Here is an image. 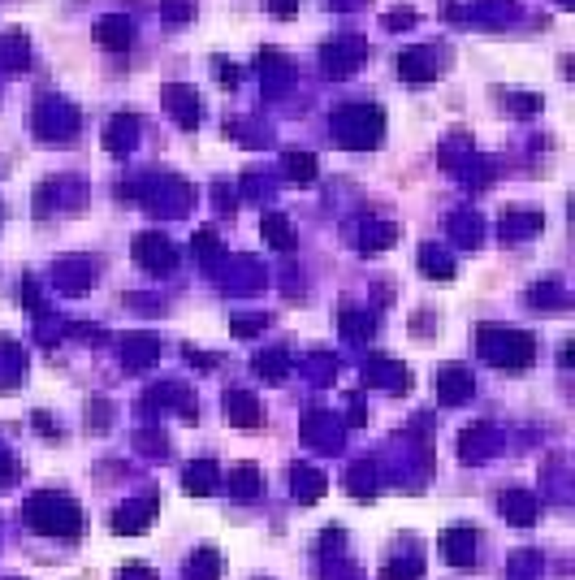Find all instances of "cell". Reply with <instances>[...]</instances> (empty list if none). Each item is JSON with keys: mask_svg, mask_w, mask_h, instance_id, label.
I'll return each instance as SVG.
<instances>
[{"mask_svg": "<svg viewBox=\"0 0 575 580\" xmlns=\"http://www.w3.org/2000/svg\"><path fill=\"white\" fill-rule=\"evenodd\" d=\"M100 39L113 48V52H121V48L130 44V26H126V22H104V26H100Z\"/></svg>", "mask_w": 575, "mask_h": 580, "instance_id": "obj_1", "label": "cell"}, {"mask_svg": "<svg viewBox=\"0 0 575 580\" xmlns=\"http://www.w3.org/2000/svg\"><path fill=\"white\" fill-rule=\"evenodd\" d=\"M264 225H269V234H273V243H282V247L290 243V234H286V225H282V217H269Z\"/></svg>", "mask_w": 575, "mask_h": 580, "instance_id": "obj_2", "label": "cell"}, {"mask_svg": "<svg viewBox=\"0 0 575 580\" xmlns=\"http://www.w3.org/2000/svg\"><path fill=\"white\" fill-rule=\"evenodd\" d=\"M273 9H277V18H290V0H273Z\"/></svg>", "mask_w": 575, "mask_h": 580, "instance_id": "obj_3", "label": "cell"}]
</instances>
